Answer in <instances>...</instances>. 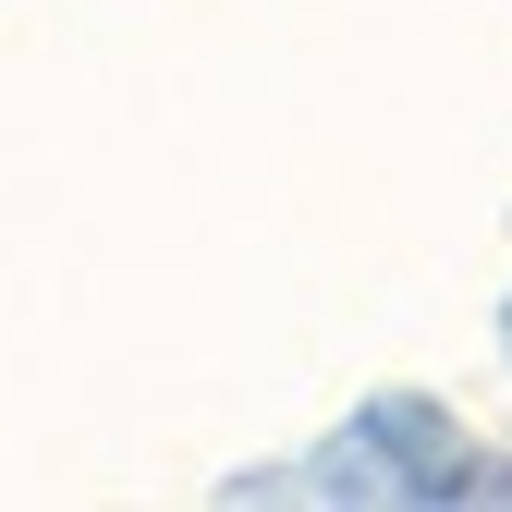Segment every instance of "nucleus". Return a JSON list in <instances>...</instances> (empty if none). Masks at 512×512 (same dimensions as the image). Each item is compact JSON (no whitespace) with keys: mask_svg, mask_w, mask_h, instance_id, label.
Here are the masks:
<instances>
[]
</instances>
